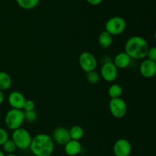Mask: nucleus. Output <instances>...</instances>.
<instances>
[{
	"mask_svg": "<svg viewBox=\"0 0 156 156\" xmlns=\"http://www.w3.org/2000/svg\"><path fill=\"white\" fill-rule=\"evenodd\" d=\"M149 49L147 41L138 35L129 37L124 46V52L132 59H144L147 56Z\"/></svg>",
	"mask_w": 156,
	"mask_h": 156,
	"instance_id": "obj_1",
	"label": "nucleus"
},
{
	"mask_svg": "<svg viewBox=\"0 0 156 156\" xmlns=\"http://www.w3.org/2000/svg\"><path fill=\"white\" fill-rule=\"evenodd\" d=\"M29 149L34 156H51L54 151V142L51 136L39 133L32 137Z\"/></svg>",
	"mask_w": 156,
	"mask_h": 156,
	"instance_id": "obj_2",
	"label": "nucleus"
},
{
	"mask_svg": "<svg viewBox=\"0 0 156 156\" xmlns=\"http://www.w3.org/2000/svg\"><path fill=\"white\" fill-rule=\"evenodd\" d=\"M24 122V114L22 110L11 109L6 113L5 123L8 129L11 130L21 128Z\"/></svg>",
	"mask_w": 156,
	"mask_h": 156,
	"instance_id": "obj_3",
	"label": "nucleus"
},
{
	"mask_svg": "<svg viewBox=\"0 0 156 156\" xmlns=\"http://www.w3.org/2000/svg\"><path fill=\"white\" fill-rule=\"evenodd\" d=\"M32 136L27 129L21 127L13 130L12 134V140L16 146L17 149L26 150L30 147Z\"/></svg>",
	"mask_w": 156,
	"mask_h": 156,
	"instance_id": "obj_4",
	"label": "nucleus"
},
{
	"mask_svg": "<svg viewBox=\"0 0 156 156\" xmlns=\"http://www.w3.org/2000/svg\"><path fill=\"white\" fill-rule=\"evenodd\" d=\"M126 28V22L125 19L120 16H114L108 20L105 26V30L112 36L121 34Z\"/></svg>",
	"mask_w": 156,
	"mask_h": 156,
	"instance_id": "obj_5",
	"label": "nucleus"
},
{
	"mask_svg": "<svg viewBox=\"0 0 156 156\" xmlns=\"http://www.w3.org/2000/svg\"><path fill=\"white\" fill-rule=\"evenodd\" d=\"M109 110L111 115L117 119H121L127 113V105L121 98L111 99L109 102Z\"/></svg>",
	"mask_w": 156,
	"mask_h": 156,
	"instance_id": "obj_6",
	"label": "nucleus"
},
{
	"mask_svg": "<svg viewBox=\"0 0 156 156\" xmlns=\"http://www.w3.org/2000/svg\"><path fill=\"white\" fill-rule=\"evenodd\" d=\"M79 64L80 68L84 72L88 73L95 70L98 66V61L92 53L86 51L79 55Z\"/></svg>",
	"mask_w": 156,
	"mask_h": 156,
	"instance_id": "obj_7",
	"label": "nucleus"
},
{
	"mask_svg": "<svg viewBox=\"0 0 156 156\" xmlns=\"http://www.w3.org/2000/svg\"><path fill=\"white\" fill-rule=\"evenodd\" d=\"M101 77L107 82H113L117 79L118 69L115 66L112 61L106 62L101 69Z\"/></svg>",
	"mask_w": 156,
	"mask_h": 156,
	"instance_id": "obj_8",
	"label": "nucleus"
},
{
	"mask_svg": "<svg viewBox=\"0 0 156 156\" xmlns=\"http://www.w3.org/2000/svg\"><path fill=\"white\" fill-rule=\"evenodd\" d=\"M113 152L115 156H129L132 152V145L129 140L120 139L114 144Z\"/></svg>",
	"mask_w": 156,
	"mask_h": 156,
	"instance_id": "obj_9",
	"label": "nucleus"
},
{
	"mask_svg": "<svg viewBox=\"0 0 156 156\" xmlns=\"http://www.w3.org/2000/svg\"><path fill=\"white\" fill-rule=\"evenodd\" d=\"M52 139L54 143L59 146H65L71 139H70L69 129L64 126H58L53 130L52 133Z\"/></svg>",
	"mask_w": 156,
	"mask_h": 156,
	"instance_id": "obj_10",
	"label": "nucleus"
},
{
	"mask_svg": "<svg viewBox=\"0 0 156 156\" xmlns=\"http://www.w3.org/2000/svg\"><path fill=\"white\" fill-rule=\"evenodd\" d=\"M140 73L146 79H151L156 74V62L144 59L140 66Z\"/></svg>",
	"mask_w": 156,
	"mask_h": 156,
	"instance_id": "obj_11",
	"label": "nucleus"
},
{
	"mask_svg": "<svg viewBox=\"0 0 156 156\" xmlns=\"http://www.w3.org/2000/svg\"><path fill=\"white\" fill-rule=\"evenodd\" d=\"M25 100L24 94L18 91H12L8 97V102L13 109L22 110Z\"/></svg>",
	"mask_w": 156,
	"mask_h": 156,
	"instance_id": "obj_12",
	"label": "nucleus"
},
{
	"mask_svg": "<svg viewBox=\"0 0 156 156\" xmlns=\"http://www.w3.org/2000/svg\"><path fill=\"white\" fill-rule=\"evenodd\" d=\"M131 60L132 59L125 52H120L116 55L113 62L118 69H124L130 65Z\"/></svg>",
	"mask_w": 156,
	"mask_h": 156,
	"instance_id": "obj_13",
	"label": "nucleus"
},
{
	"mask_svg": "<svg viewBox=\"0 0 156 156\" xmlns=\"http://www.w3.org/2000/svg\"><path fill=\"white\" fill-rule=\"evenodd\" d=\"M82 146L79 141L70 140L64 146L65 153L69 156L78 155L82 152Z\"/></svg>",
	"mask_w": 156,
	"mask_h": 156,
	"instance_id": "obj_14",
	"label": "nucleus"
},
{
	"mask_svg": "<svg viewBox=\"0 0 156 156\" xmlns=\"http://www.w3.org/2000/svg\"><path fill=\"white\" fill-rule=\"evenodd\" d=\"M98 44L101 48L108 49L112 45L113 43V36L110 34L106 30H103L100 33L98 36Z\"/></svg>",
	"mask_w": 156,
	"mask_h": 156,
	"instance_id": "obj_15",
	"label": "nucleus"
},
{
	"mask_svg": "<svg viewBox=\"0 0 156 156\" xmlns=\"http://www.w3.org/2000/svg\"><path fill=\"white\" fill-rule=\"evenodd\" d=\"M12 80L10 75L6 72H0V91H6L12 86Z\"/></svg>",
	"mask_w": 156,
	"mask_h": 156,
	"instance_id": "obj_16",
	"label": "nucleus"
},
{
	"mask_svg": "<svg viewBox=\"0 0 156 156\" xmlns=\"http://www.w3.org/2000/svg\"><path fill=\"white\" fill-rule=\"evenodd\" d=\"M69 133L70 139L76 141H80L83 138L84 134H85L83 128L79 125H75L72 126L70 129H69Z\"/></svg>",
	"mask_w": 156,
	"mask_h": 156,
	"instance_id": "obj_17",
	"label": "nucleus"
},
{
	"mask_svg": "<svg viewBox=\"0 0 156 156\" xmlns=\"http://www.w3.org/2000/svg\"><path fill=\"white\" fill-rule=\"evenodd\" d=\"M16 2L20 8L25 10H30L38 5L40 0H16Z\"/></svg>",
	"mask_w": 156,
	"mask_h": 156,
	"instance_id": "obj_18",
	"label": "nucleus"
},
{
	"mask_svg": "<svg viewBox=\"0 0 156 156\" xmlns=\"http://www.w3.org/2000/svg\"><path fill=\"white\" fill-rule=\"evenodd\" d=\"M108 92L111 99L118 98L123 94V88L119 84H113L109 87Z\"/></svg>",
	"mask_w": 156,
	"mask_h": 156,
	"instance_id": "obj_19",
	"label": "nucleus"
},
{
	"mask_svg": "<svg viewBox=\"0 0 156 156\" xmlns=\"http://www.w3.org/2000/svg\"><path fill=\"white\" fill-rule=\"evenodd\" d=\"M85 79L88 81V83L91 84V85H97L100 82L101 76L98 72L94 70V71L86 73V74H85Z\"/></svg>",
	"mask_w": 156,
	"mask_h": 156,
	"instance_id": "obj_20",
	"label": "nucleus"
},
{
	"mask_svg": "<svg viewBox=\"0 0 156 156\" xmlns=\"http://www.w3.org/2000/svg\"><path fill=\"white\" fill-rule=\"evenodd\" d=\"M2 146L3 151L7 154H13L17 149L16 146L12 140H8Z\"/></svg>",
	"mask_w": 156,
	"mask_h": 156,
	"instance_id": "obj_21",
	"label": "nucleus"
},
{
	"mask_svg": "<svg viewBox=\"0 0 156 156\" xmlns=\"http://www.w3.org/2000/svg\"><path fill=\"white\" fill-rule=\"evenodd\" d=\"M24 120H27L29 123H33V122L36 121L37 119V114L34 110L30 111H24Z\"/></svg>",
	"mask_w": 156,
	"mask_h": 156,
	"instance_id": "obj_22",
	"label": "nucleus"
},
{
	"mask_svg": "<svg viewBox=\"0 0 156 156\" xmlns=\"http://www.w3.org/2000/svg\"><path fill=\"white\" fill-rule=\"evenodd\" d=\"M35 108V104L32 100H25L22 109L24 111H34Z\"/></svg>",
	"mask_w": 156,
	"mask_h": 156,
	"instance_id": "obj_23",
	"label": "nucleus"
},
{
	"mask_svg": "<svg viewBox=\"0 0 156 156\" xmlns=\"http://www.w3.org/2000/svg\"><path fill=\"white\" fill-rule=\"evenodd\" d=\"M9 139V133L3 128L0 127V146H2Z\"/></svg>",
	"mask_w": 156,
	"mask_h": 156,
	"instance_id": "obj_24",
	"label": "nucleus"
},
{
	"mask_svg": "<svg viewBox=\"0 0 156 156\" xmlns=\"http://www.w3.org/2000/svg\"><path fill=\"white\" fill-rule=\"evenodd\" d=\"M148 59L149 60L154 61L156 62V48L155 47H149V50H148L147 56H146Z\"/></svg>",
	"mask_w": 156,
	"mask_h": 156,
	"instance_id": "obj_25",
	"label": "nucleus"
},
{
	"mask_svg": "<svg viewBox=\"0 0 156 156\" xmlns=\"http://www.w3.org/2000/svg\"><path fill=\"white\" fill-rule=\"evenodd\" d=\"M88 4L91 5H99L100 4H101V2H103V0H86Z\"/></svg>",
	"mask_w": 156,
	"mask_h": 156,
	"instance_id": "obj_26",
	"label": "nucleus"
},
{
	"mask_svg": "<svg viewBox=\"0 0 156 156\" xmlns=\"http://www.w3.org/2000/svg\"><path fill=\"white\" fill-rule=\"evenodd\" d=\"M5 100V94L2 91H0V105L3 103Z\"/></svg>",
	"mask_w": 156,
	"mask_h": 156,
	"instance_id": "obj_27",
	"label": "nucleus"
},
{
	"mask_svg": "<svg viewBox=\"0 0 156 156\" xmlns=\"http://www.w3.org/2000/svg\"><path fill=\"white\" fill-rule=\"evenodd\" d=\"M0 156H5L4 152H2V151H0Z\"/></svg>",
	"mask_w": 156,
	"mask_h": 156,
	"instance_id": "obj_28",
	"label": "nucleus"
},
{
	"mask_svg": "<svg viewBox=\"0 0 156 156\" xmlns=\"http://www.w3.org/2000/svg\"><path fill=\"white\" fill-rule=\"evenodd\" d=\"M5 156H17V155L13 153V154H8V155H5Z\"/></svg>",
	"mask_w": 156,
	"mask_h": 156,
	"instance_id": "obj_29",
	"label": "nucleus"
}]
</instances>
